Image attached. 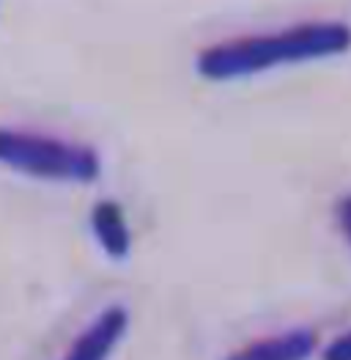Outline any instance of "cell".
<instances>
[{
  "mask_svg": "<svg viewBox=\"0 0 351 360\" xmlns=\"http://www.w3.org/2000/svg\"><path fill=\"white\" fill-rule=\"evenodd\" d=\"M335 217H338V226H340V231H343V237H346V242H349L351 248V195H343L338 201Z\"/></svg>",
  "mask_w": 351,
  "mask_h": 360,
  "instance_id": "52a82bcc",
  "label": "cell"
},
{
  "mask_svg": "<svg viewBox=\"0 0 351 360\" xmlns=\"http://www.w3.org/2000/svg\"><path fill=\"white\" fill-rule=\"evenodd\" d=\"M126 330H129V311L121 302L107 305L72 341V347L63 352L60 360H110Z\"/></svg>",
  "mask_w": 351,
  "mask_h": 360,
  "instance_id": "3957f363",
  "label": "cell"
},
{
  "mask_svg": "<svg viewBox=\"0 0 351 360\" xmlns=\"http://www.w3.org/2000/svg\"><path fill=\"white\" fill-rule=\"evenodd\" d=\"M0 160L33 179L91 184L102 174V157L93 146L28 129L0 132Z\"/></svg>",
  "mask_w": 351,
  "mask_h": 360,
  "instance_id": "7a4b0ae2",
  "label": "cell"
},
{
  "mask_svg": "<svg viewBox=\"0 0 351 360\" xmlns=\"http://www.w3.org/2000/svg\"><path fill=\"white\" fill-rule=\"evenodd\" d=\"M91 231L99 242V248L110 256V259H126L132 250V231L126 223V214L121 210L118 201H96L91 210Z\"/></svg>",
  "mask_w": 351,
  "mask_h": 360,
  "instance_id": "5b68a950",
  "label": "cell"
},
{
  "mask_svg": "<svg viewBox=\"0 0 351 360\" xmlns=\"http://www.w3.org/2000/svg\"><path fill=\"white\" fill-rule=\"evenodd\" d=\"M351 50V28L340 20L299 22L274 33L239 36L206 47L195 60V69L206 80L250 77L274 66L332 58Z\"/></svg>",
  "mask_w": 351,
  "mask_h": 360,
  "instance_id": "6da1fadb",
  "label": "cell"
},
{
  "mask_svg": "<svg viewBox=\"0 0 351 360\" xmlns=\"http://www.w3.org/2000/svg\"><path fill=\"white\" fill-rule=\"evenodd\" d=\"M322 360H351V330L332 338L322 352Z\"/></svg>",
  "mask_w": 351,
  "mask_h": 360,
  "instance_id": "8992f818",
  "label": "cell"
},
{
  "mask_svg": "<svg viewBox=\"0 0 351 360\" xmlns=\"http://www.w3.org/2000/svg\"><path fill=\"white\" fill-rule=\"evenodd\" d=\"M316 347H319V335L310 328H291L256 338L247 347L231 352L225 360H310Z\"/></svg>",
  "mask_w": 351,
  "mask_h": 360,
  "instance_id": "277c9868",
  "label": "cell"
}]
</instances>
